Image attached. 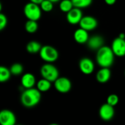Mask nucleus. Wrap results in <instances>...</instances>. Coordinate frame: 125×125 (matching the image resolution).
Segmentation results:
<instances>
[{"mask_svg":"<svg viewBox=\"0 0 125 125\" xmlns=\"http://www.w3.org/2000/svg\"><path fill=\"white\" fill-rule=\"evenodd\" d=\"M42 99V93L37 89L32 88L24 89L20 97L21 105L26 108H31L37 106Z\"/></svg>","mask_w":125,"mask_h":125,"instance_id":"1","label":"nucleus"},{"mask_svg":"<svg viewBox=\"0 0 125 125\" xmlns=\"http://www.w3.org/2000/svg\"><path fill=\"white\" fill-rule=\"evenodd\" d=\"M115 56L111 48L104 45L97 51L96 62L100 67L110 68L114 62Z\"/></svg>","mask_w":125,"mask_h":125,"instance_id":"2","label":"nucleus"},{"mask_svg":"<svg viewBox=\"0 0 125 125\" xmlns=\"http://www.w3.org/2000/svg\"><path fill=\"white\" fill-rule=\"evenodd\" d=\"M42 78L46 79L49 81L55 82L60 76L58 68L53 64V63H45L42 65L40 70Z\"/></svg>","mask_w":125,"mask_h":125,"instance_id":"3","label":"nucleus"},{"mask_svg":"<svg viewBox=\"0 0 125 125\" xmlns=\"http://www.w3.org/2000/svg\"><path fill=\"white\" fill-rule=\"evenodd\" d=\"M41 59L45 63H53L59 59L58 51L51 45H43L39 53Z\"/></svg>","mask_w":125,"mask_h":125,"instance_id":"4","label":"nucleus"},{"mask_svg":"<svg viewBox=\"0 0 125 125\" xmlns=\"http://www.w3.org/2000/svg\"><path fill=\"white\" fill-rule=\"evenodd\" d=\"M23 13L28 20L37 21L42 15V10L39 4L29 1L24 6Z\"/></svg>","mask_w":125,"mask_h":125,"instance_id":"5","label":"nucleus"},{"mask_svg":"<svg viewBox=\"0 0 125 125\" xmlns=\"http://www.w3.org/2000/svg\"><path fill=\"white\" fill-rule=\"evenodd\" d=\"M55 89L62 94H66L70 92L72 89V82L67 77H59L54 83Z\"/></svg>","mask_w":125,"mask_h":125,"instance_id":"6","label":"nucleus"},{"mask_svg":"<svg viewBox=\"0 0 125 125\" xmlns=\"http://www.w3.org/2000/svg\"><path fill=\"white\" fill-rule=\"evenodd\" d=\"M111 49L116 56L123 57L125 56V39L117 37L111 44Z\"/></svg>","mask_w":125,"mask_h":125,"instance_id":"7","label":"nucleus"},{"mask_svg":"<svg viewBox=\"0 0 125 125\" xmlns=\"http://www.w3.org/2000/svg\"><path fill=\"white\" fill-rule=\"evenodd\" d=\"M81 72L84 75H91L94 73L95 69V64L94 62L88 57L82 58L78 64Z\"/></svg>","mask_w":125,"mask_h":125,"instance_id":"8","label":"nucleus"},{"mask_svg":"<svg viewBox=\"0 0 125 125\" xmlns=\"http://www.w3.org/2000/svg\"><path fill=\"white\" fill-rule=\"evenodd\" d=\"M115 115L114 107L110 105L109 104L104 103L103 104L99 109V116L102 120L108 122L111 121Z\"/></svg>","mask_w":125,"mask_h":125,"instance_id":"9","label":"nucleus"},{"mask_svg":"<svg viewBox=\"0 0 125 125\" xmlns=\"http://www.w3.org/2000/svg\"><path fill=\"white\" fill-rule=\"evenodd\" d=\"M0 125H15L16 116L15 114L8 109H4L0 112Z\"/></svg>","mask_w":125,"mask_h":125,"instance_id":"10","label":"nucleus"},{"mask_svg":"<svg viewBox=\"0 0 125 125\" xmlns=\"http://www.w3.org/2000/svg\"><path fill=\"white\" fill-rule=\"evenodd\" d=\"M83 12L81 11V9L73 7L70 12L67 13V21L69 23L72 25H76L79 24L81 19L83 18Z\"/></svg>","mask_w":125,"mask_h":125,"instance_id":"11","label":"nucleus"},{"mask_svg":"<svg viewBox=\"0 0 125 125\" xmlns=\"http://www.w3.org/2000/svg\"><path fill=\"white\" fill-rule=\"evenodd\" d=\"M79 25L80 28H82L88 31H90L97 28L98 22L94 17L91 15H86L83 17Z\"/></svg>","mask_w":125,"mask_h":125,"instance_id":"12","label":"nucleus"},{"mask_svg":"<svg viewBox=\"0 0 125 125\" xmlns=\"http://www.w3.org/2000/svg\"><path fill=\"white\" fill-rule=\"evenodd\" d=\"M37 82L36 77L31 73H26L23 74L21 78V85L24 89L34 88Z\"/></svg>","mask_w":125,"mask_h":125,"instance_id":"13","label":"nucleus"},{"mask_svg":"<svg viewBox=\"0 0 125 125\" xmlns=\"http://www.w3.org/2000/svg\"><path fill=\"white\" fill-rule=\"evenodd\" d=\"M86 44L89 49L92 51H98L104 46V39L100 35H94L89 37Z\"/></svg>","mask_w":125,"mask_h":125,"instance_id":"14","label":"nucleus"},{"mask_svg":"<svg viewBox=\"0 0 125 125\" xmlns=\"http://www.w3.org/2000/svg\"><path fill=\"white\" fill-rule=\"evenodd\" d=\"M73 37H74L75 41L79 44L87 43V42L90 37L89 35V31L82 28H79V29H76L74 32Z\"/></svg>","mask_w":125,"mask_h":125,"instance_id":"15","label":"nucleus"},{"mask_svg":"<svg viewBox=\"0 0 125 125\" xmlns=\"http://www.w3.org/2000/svg\"><path fill=\"white\" fill-rule=\"evenodd\" d=\"M111 71L110 68L100 67L96 73V80L100 83H105L111 79Z\"/></svg>","mask_w":125,"mask_h":125,"instance_id":"16","label":"nucleus"},{"mask_svg":"<svg viewBox=\"0 0 125 125\" xmlns=\"http://www.w3.org/2000/svg\"><path fill=\"white\" fill-rule=\"evenodd\" d=\"M42 45L35 40H32L30 41L27 43L26 45V51L28 53H31V54H35V53H40L41 48H42Z\"/></svg>","mask_w":125,"mask_h":125,"instance_id":"17","label":"nucleus"},{"mask_svg":"<svg viewBox=\"0 0 125 125\" xmlns=\"http://www.w3.org/2000/svg\"><path fill=\"white\" fill-rule=\"evenodd\" d=\"M52 86V84H51V82L46 80V79H44V78H41L37 82V84H36V88L41 92H46L48 91H49L51 89Z\"/></svg>","mask_w":125,"mask_h":125,"instance_id":"18","label":"nucleus"},{"mask_svg":"<svg viewBox=\"0 0 125 125\" xmlns=\"http://www.w3.org/2000/svg\"><path fill=\"white\" fill-rule=\"evenodd\" d=\"M11 72L10 68H7L4 66L0 67V82L4 83L10 80L11 77Z\"/></svg>","mask_w":125,"mask_h":125,"instance_id":"19","label":"nucleus"},{"mask_svg":"<svg viewBox=\"0 0 125 125\" xmlns=\"http://www.w3.org/2000/svg\"><path fill=\"white\" fill-rule=\"evenodd\" d=\"M23 70H24L23 66L20 63H14L10 67L11 74L12 75H15V76L22 75L23 73Z\"/></svg>","mask_w":125,"mask_h":125,"instance_id":"20","label":"nucleus"},{"mask_svg":"<svg viewBox=\"0 0 125 125\" xmlns=\"http://www.w3.org/2000/svg\"><path fill=\"white\" fill-rule=\"evenodd\" d=\"M74 7L71 0H62L59 3V8L62 12L67 13Z\"/></svg>","mask_w":125,"mask_h":125,"instance_id":"21","label":"nucleus"},{"mask_svg":"<svg viewBox=\"0 0 125 125\" xmlns=\"http://www.w3.org/2000/svg\"><path fill=\"white\" fill-rule=\"evenodd\" d=\"M25 29L28 33H30V34H33V33L36 32L38 29L37 22L35 21L28 20L25 24Z\"/></svg>","mask_w":125,"mask_h":125,"instance_id":"22","label":"nucleus"},{"mask_svg":"<svg viewBox=\"0 0 125 125\" xmlns=\"http://www.w3.org/2000/svg\"><path fill=\"white\" fill-rule=\"evenodd\" d=\"M74 7H77L79 9L86 8L89 7L93 0H71Z\"/></svg>","mask_w":125,"mask_h":125,"instance_id":"23","label":"nucleus"},{"mask_svg":"<svg viewBox=\"0 0 125 125\" xmlns=\"http://www.w3.org/2000/svg\"><path fill=\"white\" fill-rule=\"evenodd\" d=\"M40 7L42 11L45 12H51L53 9V3L49 0H44L41 4H40Z\"/></svg>","mask_w":125,"mask_h":125,"instance_id":"24","label":"nucleus"},{"mask_svg":"<svg viewBox=\"0 0 125 125\" xmlns=\"http://www.w3.org/2000/svg\"><path fill=\"white\" fill-rule=\"evenodd\" d=\"M119 102V96L116 94H111L107 97V103L110 105L115 107Z\"/></svg>","mask_w":125,"mask_h":125,"instance_id":"25","label":"nucleus"},{"mask_svg":"<svg viewBox=\"0 0 125 125\" xmlns=\"http://www.w3.org/2000/svg\"><path fill=\"white\" fill-rule=\"evenodd\" d=\"M7 24V18L3 13H0V30H3Z\"/></svg>","mask_w":125,"mask_h":125,"instance_id":"26","label":"nucleus"},{"mask_svg":"<svg viewBox=\"0 0 125 125\" xmlns=\"http://www.w3.org/2000/svg\"><path fill=\"white\" fill-rule=\"evenodd\" d=\"M105 2L108 5H113L116 3V0H104Z\"/></svg>","mask_w":125,"mask_h":125,"instance_id":"27","label":"nucleus"},{"mask_svg":"<svg viewBox=\"0 0 125 125\" xmlns=\"http://www.w3.org/2000/svg\"><path fill=\"white\" fill-rule=\"evenodd\" d=\"M30 2H32V3H34V4H39L40 5V4L44 1V0H29Z\"/></svg>","mask_w":125,"mask_h":125,"instance_id":"28","label":"nucleus"},{"mask_svg":"<svg viewBox=\"0 0 125 125\" xmlns=\"http://www.w3.org/2000/svg\"><path fill=\"white\" fill-rule=\"evenodd\" d=\"M51 1H52L53 3H56V2H59V1H61L62 0H49Z\"/></svg>","mask_w":125,"mask_h":125,"instance_id":"29","label":"nucleus"},{"mask_svg":"<svg viewBox=\"0 0 125 125\" xmlns=\"http://www.w3.org/2000/svg\"><path fill=\"white\" fill-rule=\"evenodd\" d=\"M59 125V124H56V123H51V124H50V125Z\"/></svg>","mask_w":125,"mask_h":125,"instance_id":"30","label":"nucleus"},{"mask_svg":"<svg viewBox=\"0 0 125 125\" xmlns=\"http://www.w3.org/2000/svg\"><path fill=\"white\" fill-rule=\"evenodd\" d=\"M18 125V124H16V125Z\"/></svg>","mask_w":125,"mask_h":125,"instance_id":"31","label":"nucleus"},{"mask_svg":"<svg viewBox=\"0 0 125 125\" xmlns=\"http://www.w3.org/2000/svg\"></svg>","mask_w":125,"mask_h":125,"instance_id":"32","label":"nucleus"}]
</instances>
